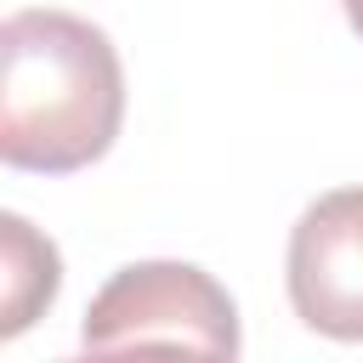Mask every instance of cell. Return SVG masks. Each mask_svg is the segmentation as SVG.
Listing matches in <instances>:
<instances>
[{"label":"cell","instance_id":"obj_4","mask_svg":"<svg viewBox=\"0 0 363 363\" xmlns=\"http://www.w3.org/2000/svg\"><path fill=\"white\" fill-rule=\"evenodd\" d=\"M0 335H23L62 289V261H57V244L40 238L17 210L0 216Z\"/></svg>","mask_w":363,"mask_h":363},{"label":"cell","instance_id":"obj_1","mask_svg":"<svg viewBox=\"0 0 363 363\" xmlns=\"http://www.w3.org/2000/svg\"><path fill=\"white\" fill-rule=\"evenodd\" d=\"M125 125V68L113 40L57 6L0 23V159L34 176L96 164Z\"/></svg>","mask_w":363,"mask_h":363},{"label":"cell","instance_id":"obj_2","mask_svg":"<svg viewBox=\"0 0 363 363\" xmlns=\"http://www.w3.org/2000/svg\"><path fill=\"white\" fill-rule=\"evenodd\" d=\"M85 352L176 346L199 357H238V306L193 261H130L85 306Z\"/></svg>","mask_w":363,"mask_h":363},{"label":"cell","instance_id":"obj_5","mask_svg":"<svg viewBox=\"0 0 363 363\" xmlns=\"http://www.w3.org/2000/svg\"><path fill=\"white\" fill-rule=\"evenodd\" d=\"M340 6H346V23H352L357 40H363V0H340Z\"/></svg>","mask_w":363,"mask_h":363},{"label":"cell","instance_id":"obj_3","mask_svg":"<svg viewBox=\"0 0 363 363\" xmlns=\"http://www.w3.org/2000/svg\"><path fill=\"white\" fill-rule=\"evenodd\" d=\"M284 284L312 335L363 340V187H335L301 210L284 250Z\"/></svg>","mask_w":363,"mask_h":363}]
</instances>
